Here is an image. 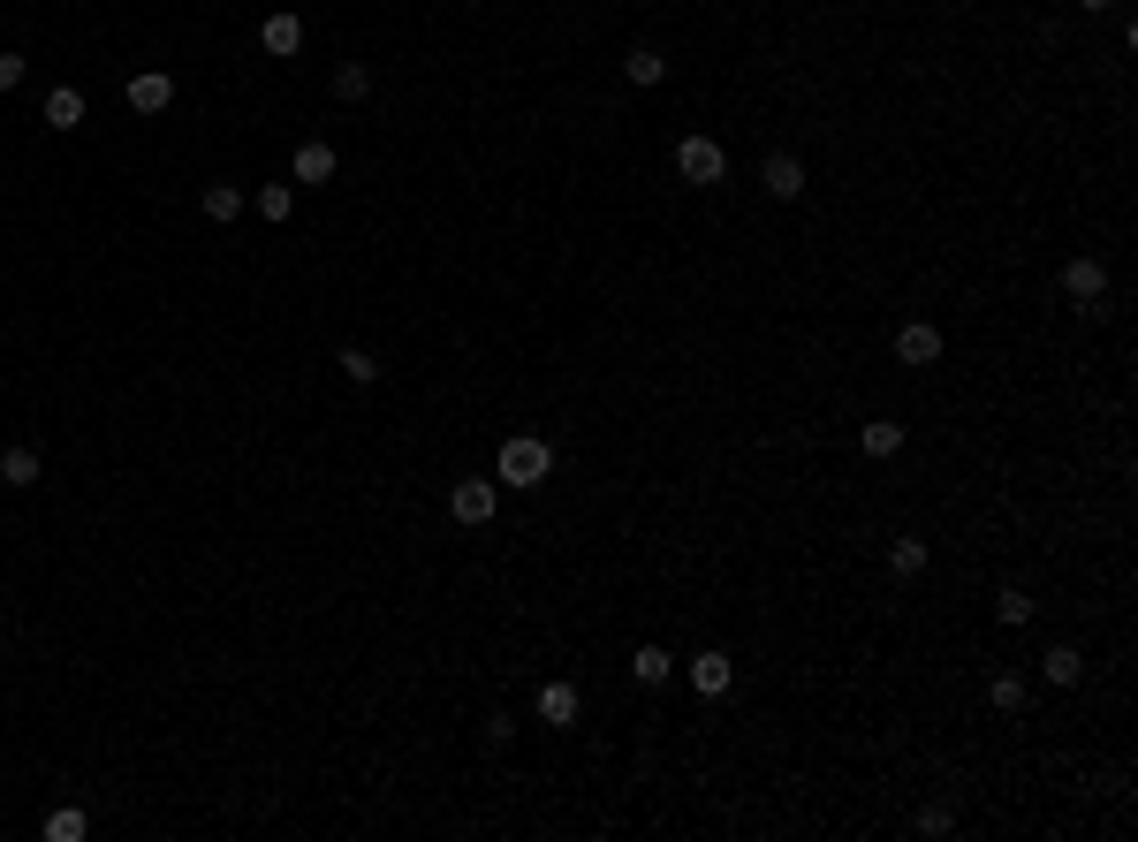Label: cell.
<instances>
[{"label":"cell","mask_w":1138,"mask_h":842,"mask_svg":"<svg viewBox=\"0 0 1138 842\" xmlns=\"http://www.w3.org/2000/svg\"><path fill=\"white\" fill-rule=\"evenodd\" d=\"M0 479L8 486H38V448H0Z\"/></svg>","instance_id":"17"},{"label":"cell","mask_w":1138,"mask_h":842,"mask_svg":"<svg viewBox=\"0 0 1138 842\" xmlns=\"http://www.w3.org/2000/svg\"><path fill=\"white\" fill-rule=\"evenodd\" d=\"M38 835H46V842H84V835H92V820H84L76 805H53V813L38 820Z\"/></svg>","instance_id":"12"},{"label":"cell","mask_w":1138,"mask_h":842,"mask_svg":"<svg viewBox=\"0 0 1138 842\" xmlns=\"http://www.w3.org/2000/svg\"><path fill=\"white\" fill-rule=\"evenodd\" d=\"M547 471H554V448L539 441V433H516V441H501V486H547Z\"/></svg>","instance_id":"1"},{"label":"cell","mask_w":1138,"mask_h":842,"mask_svg":"<svg viewBox=\"0 0 1138 842\" xmlns=\"http://www.w3.org/2000/svg\"><path fill=\"white\" fill-rule=\"evenodd\" d=\"M334 364H342V380H357V387H372V380H380V357H372V349H357V341H349Z\"/></svg>","instance_id":"19"},{"label":"cell","mask_w":1138,"mask_h":842,"mask_svg":"<svg viewBox=\"0 0 1138 842\" xmlns=\"http://www.w3.org/2000/svg\"><path fill=\"white\" fill-rule=\"evenodd\" d=\"M23 76H31V61H23V53H0V92H15Z\"/></svg>","instance_id":"26"},{"label":"cell","mask_w":1138,"mask_h":842,"mask_svg":"<svg viewBox=\"0 0 1138 842\" xmlns=\"http://www.w3.org/2000/svg\"><path fill=\"white\" fill-rule=\"evenodd\" d=\"M896 357H903V364H942V327L903 320V327H896Z\"/></svg>","instance_id":"7"},{"label":"cell","mask_w":1138,"mask_h":842,"mask_svg":"<svg viewBox=\"0 0 1138 842\" xmlns=\"http://www.w3.org/2000/svg\"><path fill=\"white\" fill-rule=\"evenodd\" d=\"M122 99H130L137 115H167V107H175V76H167V69H137Z\"/></svg>","instance_id":"5"},{"label":"cell","mask_w":1138,"mask_h":842,"mask_svg":"<svg viewBox=\"0 0 1138 842\" xmlns=\"http://www.w3.org/2000/svg\"><path fill=\"white\" fill-rule=\"evenodd\" d=\"M364 92H372V69L364 61H342L334 69V99H364Z\"/></svg>","instance_id":"20"},{"label":"cell","mask_w":1138,"mask_h":842,"mask_svg":"<svg viewBox=\"0 0 1138 842\" xmlns=\"http://www.w3.org/2000/svg\"><path fill=\"white\" fill-rule=\"evenodd\" d=\"M531 706H539V721H547V729H570V721L585 713L577 683H562V675H554V683H539V698H531Z\"/></svg>","instance_id":"6"},{"label":"cell","mask_w":1138,"mask_h":842,"mask_svg":"<svg viewBox=\"0 0 1138 842\" xmlns=\"http://www.w3.org/2000/svg\"><path fill=\"white\" fill-rule=\"evenodd\" d=\"M675 175H683V182H721V175H729V153H721L714 137H683V145H675Z\"/></svg>","instance_id":"3"},{"label":"cell","mask_w":1138,"mask_h":842,"mask_svg":"<svg viewBox=\"0 0 1138 842\" xmlns=\"http://www.w3.org/2000/svg\"><path fill=\"white\" fill-rule=\"evenodd\" d=\"M759 182H767V197L790 205V197H805V160H798V153H775V160L759 168Z\"/></svg>","instance_id":"9"},{"label":"cell","mask_w":1138,"mask_h":842,"mask_svg":"<svg viewBox=\"0 0 1138 842\" xmlns=\"http://www.w3.org/2000/svg\"><path fill=\"white\" fill-rule=\"evenodd\" d=\"M623 76H631V84H660V76H668V53H660V46H631V53H623Z\"/></svg>","instance_id":"15"},{"label":"cell","mask_w":1138,"mask_h":842,"mask_svg":"<svg viewBox=\"0 0 1138 842\" xmlns=\"http://www.w3.org/2000/svg\"><path fill=\"white\" fill-rule=\"evenodd\" d=\"M994 615H1002L1009 630H1025V623H1032V600H1025L1017 585H1002V592H994Z\"/></svg>","instance_id":"21"},{"label":"cell","mask_w":1138,"mask_h":842,"mask_svg":"<svg viewBox=\"0 0 1138 842\" xmlns=\"http://www.w3.org/2000/svg\"><path fill=\"white\" fill-rule=\"evenodd\" d=\"M949 828H957V820H949L942 805H926V813H919V835H949Z\"/></svg>","instance_id":"27"},{"label":"cell","mask_w":1138,"mask_h":842,"mask_svg":"<svg viewBox=\"0 0 1138 842\" xmlns=\"http://www.w3.org/2000/svg\"><path fill=\"white\" fill-rule=\"evenodd\" d=\"M334 168H342V160H334V145H320V137H304V145H297V160H289V175H297L304 190L334 182Z\"/></svg>","instance_id":"8"},{"label":"cell","mask_w":1138,"mask_h":842,"mask_svg":"<svg viewBox=\"0 0 1138 842\" xmlns=\"http://www.w3.org/2000/svg\"><path fill=\"white\" fill-rule=\"evenodd\" d=\"M38 122L69 137V130L84 122V92H76V84H53V92H46V107H38Z\"/></svg>","instance_id":"10"},{"label":"cell","mask_w":1138,"mask_h":842,"mask_svg":"<svg viewBox=\"0 0 1138 842\" xmlns=\"http://www.w3.org/2000/svg\"><path fill=\"white\" fill-rule=\"evenodd\" d=\"M1078 8H1109V0H1078Z\"/></svg>","instance_id":"28"},{"label":"cell","mask_w":1138,"mask_h":842,"mask_svg":"<svg viewBox=\"0 0 1138 842\" xmlns=\"http://www.w3.org/2000/svg\"><path fill=\"white\" fill-rule=\"evenodd\" d=\"M448 508H456V524H493V508H501V479H464L456 494H448Z\"/></svg>","instance_id":"4"},{"label":"cell","mask_w":1138,"mask_h":842,"mask_svg":"<svg viewBox=\"0 0 1138 842\" xmlns=\"http://www.w3.org/2000/svg\"><path fill=\"white\" fill-rule=\"evenodd\" d=\"M631 675H638V683H668V653H660V646H638V653H631Z\"/></svg>","instance_id":"24"},{"label":"cell","mask_w":1138,"mask_h":842,"mask_svg":"<svg viewBox=\"0 0 1138 842\" xmlns=\"http://www.w3.org/2000/svg\"><path fill=\"white\" fill-rule=\"evenodd\" d=\"M259 38H266V53H281V61H289V53H304V15H289V8H281V15H266V31H259Z\"/></svg>","instance_id":"11"},{"label":"cell","mask_w":1138,"mask_h":842,"mask_svg":"<svg viewBox=\"0 0 1138 842\" xmlns=\"http://www.w3.org/2000/svg\"><path fill=\"white\" fill-rule=\"evenodd\" d=\"M986 698H994L1002 713H1017V706H1025V675H994V683H986Z\"/></svg>","instance_id":"25"},{"label":"cell","mask_w":1138,"mask_h":842,"mask_svg":"<svg viewBox=\"0 0 1138 842\" xmlns=\"http://www.w3.org/2000/svg\"><path fill=\"white\" fill-rule=\"evenodd\" d=\"M1063 297H1070L1078 312H1101V297H1109V266H1101V258H1070V266H1063Z\"/></svg>","instance_id":"2"},{"label":"cell","mask_w":1138,"mask_h":842,"mask_svg":"<svg viewBox=\"0 0 1138 842\" xmlns=\"http://www.w3.org/2000/svg\"><path fill=\"white\" fill-rule=\"evenodd\" d=\"M205 213H213V220H236V213H243V190H236V182H213V190H205Z\"/></svg>","instance_id":"22"},{"label":"cell","mask_w":1138,"mask_h":842,"mask_svg":"<svg viewBox=\"0 0 1138 842\" xmlns=\"http://www.w3.org/2000/svg\"><path fill=\"white\" fill-rule=\"evenodd\" d=\"M926 554H934V546H926V539H911V531H903V539H896V546H888V569H896V577H919V569H926Z\"/></svg>","instance_id":"18"},{"label":"cell","mask_w":1138,"mask_h":842,"mask_svg":"<svg viewBox=\"0 0 1138 842\" xmlns=\"http://www.w3.org/2000/svg\"><path fill=\"white\" fill-rule=\"evenodd\" d=\"M858 448H865V456H896V448H903V425H896V418H873V425L858 433Z\"/></svg>","instance_id":"16"},{"label":"cell","mask_w":1138,"mask_h":842,"mask_svg":"<svg viewBox=\"0 0 1138 842\" xmlns=\"http://www.w3.org/2000/svg\"><path fill=\"white\" fill-rule=\"evenodd\" d=\"M1040 675H1047L1055 690H1070V683H1086V653H1078V646H1055V653L1040 661Z\"/></svg>","instance_id":"13"},{"label":"cell","mask_w":1138,"mask_h":842,"mask_svg":"<svg viewBox=\"0 0 1138 842\" xmlns=\"http://www.w3.org/2000/svg\"><path fill=\"white\" fill-rule=\"evenodd\" d=\"M259 213H266V220H289V213H297V190H289V182H266V190H259Z\"/></svg>","instance_id":"23"},{"label":"cell","mask_w":1138,"mask_h":842,"mask_svg":"<svg viewBox=\"0 0 1138 842\" xmlns=\"http://www.w3.org/2000/svg\"><path fill=\"white\" fill-rule=\"evenodd\" d=\"M729 653H698V661H691V690H706V698H721V690H729Z\"/></svg>","instance_id":"14"}]
</instances>
